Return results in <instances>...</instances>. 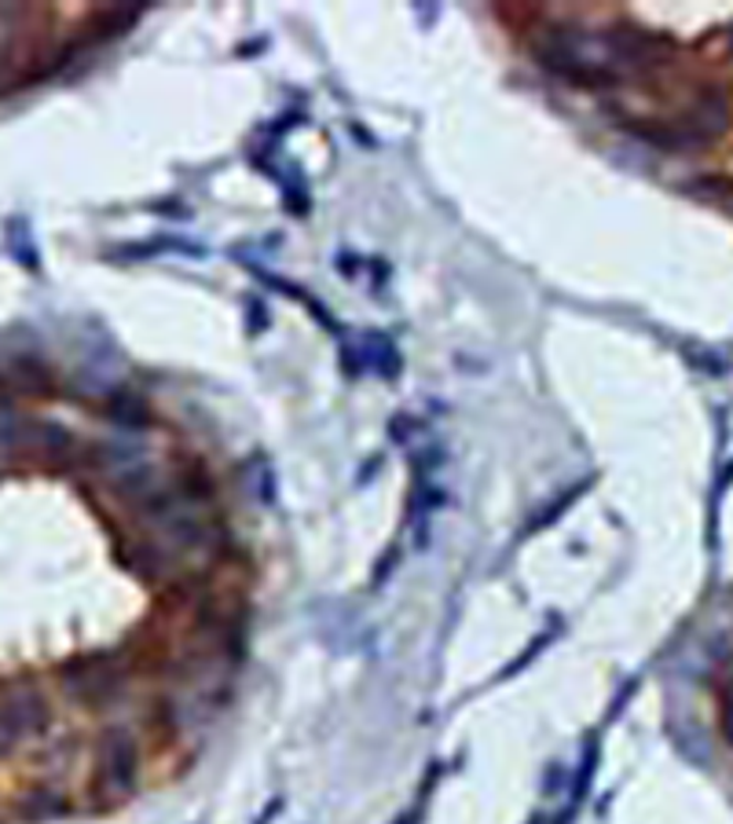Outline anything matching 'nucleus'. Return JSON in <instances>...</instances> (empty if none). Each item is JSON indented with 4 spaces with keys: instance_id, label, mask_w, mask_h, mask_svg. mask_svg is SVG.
Returning <instances> with one entry per match:
<instances>
[{
    "instance_id": "4",
    "label": "nucleus",
    "mask_w": 733,
    "mask_h": 824,
    "mask_svg": "<svg viewBox=\"0 0 733 824\" xmlns=\"http://www.w3.org/2000/svg\"><path fill=\"white\" fill-rule=\"evenodd\" d=\"M723 732H726V740L733 743V704L726 707V715H723Z\"/></svg>"
},
{
    "instance_id": "5",
    "label": "nucleus",
    "mask_w": 733,
    "mask_h": 824,
    "mask_svg": "<svg viewBox=\"0 0 733 824\" xmlns=\"http://www.w3.org/2000/svg\"><path fill=\"white\" fill-rule=\"evenodd\" d=\"M415 821H418V817H407V821H400V824H415Z\"/></svg>"
},
{
    "instance_id": "2",
    "label": "nucleus",
    "mask_w": 733,
    "mask_h": 824,
    "mask_svg": "<svg viewBox=\"0 0 733 824\" xmlns=\"http://www.w3.org/2000/svg\"><path fill=\"white\" fill-rule=\"evenodd\" d=\"M8 374H11V382L22 385V388H30V393H44V388H49V382H52L49 366H44L41 360H33V356H11Z\"/></svg>"
},
{
    "instance_id": "1",
    "label": "nucleus",
    "mask_w": 733,
    "mask_h": 824,
    "mask_svg": "<svg viewBox=\"0 0 733 824\" xmlns=\"http://www.w3.org/2000/svg\"><path fill=\"white\" fill-rule=\"evenodd\" d=\"M140 777V748H136L129 729H107L99 740V766L96 788L110 799H129Z\"/></svg>"
},
{
    "instance_id": "3",
    "label": "nucleus",
    "mask_w": 733,
    "mask_h": 824,
    "mask_svg": "<svg viewBox=\"0 0 733 824\" xmlns=\"http://www.w3.org/2000/svg\"><path fill=\"white\" fill-rule=\"evenodd\" d=\"M19 440H22V418H19V410L0 396V451L15 448Z\"/></svg>"
}]
</instances>
